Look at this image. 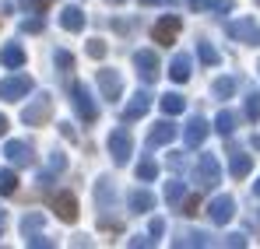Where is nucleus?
<instances>
[{
    "mask_svg": "<svg viewBox=\"0 0 260 249\" xmlns=\"http://www.w3.org/2000/svg\"><path fill=\"white\" fill-rule=\"evenodd\" d=\"M193 183L201 186V190H215L218 183H221V168L211 155H201V162H197V172H193Z\"/></svg>",
    "mask_w": 260,
    "mask_h": 249,
    "instance_id": "1",
    "label": "nucleus"
},
{
    "mask_svg": "<svg viewBox=\"0 0 260 249\" xmlns=\"http://www.w3.org/2000/svg\"><path fill=\"white\" fill-rule=\"evenodd\" d=\"M225 32L232 35V39L246 42V46H260V25L253 18H239V21H229L225 25Z\"/></svg>",
    "mask_w": 260,
    "mask_h": 249,
    "instance_id": "2",
    "label": "nucleus"
},
{
    "mask_svg": "<svg viewBox=\"0 0 260 249\" xmlns=\"http://www.w3.org/2000/svg\"><path fill=\"white\" fill-rule=\"evenodd\" d=\"M49 113H53V98H49V95H39V98H32V102L25 105L21 120L28 126H43L46 120H49Z\"/></svg>",
    "mask_w": 260,
    "mask_h": 249,
    "instance_id": "3",
    "label": "nucleus"
},
{
    "mask_svg": "<svg viewBox=\"0 0 260 249\" xmlns=\"http://www.w3.org/2000/svg\"><path fill=\"white\" fill-rule=\"evenodd\" d=\"M28 91H32V78L28 74H14V78L0 81V98H7V102H21Z\"/></svg>",
    "mask_w": 260,
    "mask_h": 249,
    "instance_id": "4",
    "label": "nucleus"
},
{
    "mask_svg": "<svg viewBox=\"0 0 260 249\" xmlns=\"http://www.w3.org/2000/svg\"><path fill=\"white\" fill-rule=\"evenodd\" d=\"M134 63H137V74L144 78V84H155V81H158L162 63H158V56H155L151 49H141V53L134 56Z\"/></svg>",
    "mask_w": 260,
    "mask_h": 249,
    "instance_id": "5",
    "label": "nucleus"
},
{
    "mask_svg": "<svg viewBox=\"0 0 260 249\" xmlns=\"http://www.w3.org/2000/svg\"><path fill=\"white\" fill-rule=\"evenodd\" d=\"M109 151H113V162H116V165H127L130 162L134 140H130L127 130H113V133H109Z\"/></svg>",
    "mask_w": 260,
    "mask_h": 249,
    "instance_id": "6",
    "label": "nucleus"
},
{
    "mask_svg": "<svg viewBox=\"0 0 260 249\" xmlns=\"http://www.w3.org/2000/svg\"><path fill=\"white\" fill-rule=\"evenodd\" d=\"M71 95H74V113L85 120V123H95V116H99V109H95V102H91V95H88L85 84H74L71 88Z\"/></svg>",
    "mask_w": 260,
    "mask_h": 249,
    "instance_id": "7",
    "label": "nucleus"
},
{
    "mask_svg": "<svg viewBox=\"0 0 260 249\" xmlns=\"http://www.w3.org/2000/svg\"><path fill=\"white\" fill-rule=\"evenodd\" d=\"M4 155L14 162L18 168H28V165H36V151L25 144V140H7V148H4Z\"/></svg>",
    "mask_w": 260,
    "mask_h": 249,
    "instance_id": "8",
    "label": "nucleus"
},
{
    "mask_svg": "<svg viewBox=\"0 0 260 249\" xmlns=\"http://www.w3.org/2000/svg\"><path fill=\"white\" fill-rule=\"evenodd\" d=\"M232 214H236V200H232V197H215V200L208 204V218H211L215 225L232 221Z\"/></svg>",
    "mask_w": 260,
    "mask_h": 249,
    "instance_id": "9",
    "label": "nucleus"
},
{
    "mask_svg": "<svg viewBox=\"0 0 260 249\" xmlns=\"http://www.w3.org/2000/svg\"><path fill=\"white\" fill-rule=\"evenodd\" d=\"M53 210H56L63 221H78V197H74V193H56V197H53Z\"/></svg>",
    "mask_w": 260,
    "mask_h": 249,
    "instance_id": "10",
    "label": "nucleus"
},
{
    "mask_svg": "<svg viewBox=\"0 0 260 249\" xmlns=\"http://www.w3.org/2000/svg\"><path fill=\"white\" fill-rule=\"evenodd\" d=\"M179 28H183V21H179V18H162V21L155 25V42H162V46H169V42H176V35H179Z\"/></svg>",
    "mask_w": 260,
    "mask_h": 249,
    "instance_id": "11",
    "label": "nucleus"
},
{
    "mask_svg": "<svg viewBox=\"0 0 260 249\" xmlns=\"http://www.w3.org/2000/svg\"><path fill=\"white\" fill-rule=\"evenodd\" d=\"M204 137H208V120H201V116H193L186 130H183V140H186V148H197V144H204Z\"/></svg>",
    "mask_w": 260,
    "mask_h": 249,
    "instance_id": "12",
    "label": "nucleus"
},
{
    "mask_svg": "<svg viewBox=\"0 0 260 249\" xmlns=\"http://www.w3.org/2000/svg\"><path fill=\"white\" fill-rule=\"evenodd\" d=\"M99 88H102V95L113 102V98H120L123 81H120V74H116V70H99Z\"/></svg>",
    "mask_w": 260,
    "mask_h": 249,
    "instance_id": "13",
    "label": "nucleus"
},
{
    "mask_svg": "<svg viewBox=\"0 0 260 249\" xmlns=\"http://www.w3.org/2000/svg\"><path fill=\"white\" fill-rule=\"evenodd\" d=\"M148 109H151V95H148V91H137V95L130 98V105L123 109V120H141Z\"/></svg>",
    "mask_w": 260,
    "mask_h": 249,
    "instance_id": "14",
    "label": "nucleus"
},
{
    "mask_svg": "<svg viewBox=\"0 0 260 249\" xmlns=\"http://www.w3.org/2000/svg\"><path fill=\"white\" fill-rule=\"evenodd\" d=\"M60 25H63L67 32H81V28H85V14H81V7L67 4V7L60 11Z\"/></svg>",
    "mask_w": 260,
    "mask_h": 249,
    "instance_id": "15",
    "label": "nucleus"
},
{
    "mask_svg": "<svg viewBox=\"0 0 260 249\" xmlns=\"http://www.w3.org/2000/svg\"><path fill=\"white\" fill-rule=\"evenodd\" d=\"M176 137V126L169 120H162V123H155V130L148 133V148H162V144H169Z\"/></svg>",
    "mask_w": 260,
    "mask_h": 249,
    "instance_id": "16",
    "label": "nucleus"
},
{
    "mask_svg": "<svg viewBox=\"0 0 260 249\" xmlns=\"http://www.w3.org/2000/svg\"><path fill=\"white\" fill-rule=\"evenodd\" d=\"M250 168H253V158H250V155H243V151H232V162H229V172H232L236 179L250 175Z\"/></svg>",
    "mask_w": 260,
    "mask_h": 249,
    "instance_id": "17",
    "label": "nucleus"
},
{
    "mask_svg": "<svg viewBox=\"0 0 260 249\" xmlns=\"http://www.w3.org/2000/svg\"><path fill=\"white\" fill-rule=\"evenodd\" d=\"M151 207H155V197L148 190H134L130 193V210L134 214H144V210H151Z\"/></svg>",
    "mask_w": 260,
    "mask_h": 249,
    "instance_id": "18",
    "label": "nucleus"
},
{
    "mask_svg": "<svg viewBox=\"0 0 260 249\" xmlns=\"http://www.w3.org/2000/svg\"><path fill=\"white\" fill-rule=\"evenodd\" d=\"M0 63L4 67H21L25 63V49L21 46H4L0 49Z\"/></svg>",
    "mask_w": 260,
    "mask_h": 249,
    "instance_id": "19",
    "label": "nucleus"
},
{
    "mask_svg": "<svg viewBox=\"0 0 260 249\" xmlns=\"http://www.w3.org/2000/svg\"><path fill=\"white\" fill-rule=\"evenodd\" d=\"M169 78H173V81H186V78H190V56H176L173 63H169Z\"/></svg>",
    "mask_w": 260,
    "mask_h": 249,
    "instance_id": "20",
    "label": "nucleus"
},
{
    "mask_svg": "<svg viewBox=\"0 0 260 249\" xmlns=\"http://www.w3.org/2000/svg\"><path fill=\"white\" fill-rule=\"evenodd\" d=\"M158 105H162V113H166V116H179L186 102H183V95H162V102H158Z\"/></svg>",
    "mask_w": 260,
    "mask_h": 249,
    "instance_id": "21",
    "label": "nucleus"
},
{
    "mask_svg": "<svg viewBox=\"0 0 260 249\" xmlns=\"http://www.w3.org/2000/svg\"><path fill=\"white\" fill-rule=\"evenodd\" d=\"M215 130L221 133V137H229V133L236 130V113H229V109H221V113H218V120H215Z\"/></svg>",
    "mask_w": 260,
    "mask_h": 249,
    "instance_id": "22",
    "label": "nucleus"
},
{
    "mask_svg": "<svg viewBox=\"0 0 260 249\" xmlns=\"http://www.w3.org/2000/svg\"><path fill=\"white\" fill-rule=\"evenodd\" d=\"M197 56H201V60H204L208 67H215L218 60H221V56H218V49L211 46V42H197Z\"/></svg>",
    "mask_w": 260,
    "mask_h": 249,
    "instance_id": "23",
    "label": "nucleus"
},
{
    "mask_svg": "<svg viewBox=\"0 0 260 249\" xmlns=\"http://www.w3.org/2000/svg\"><path fill=\"white\" fill-rule=\"evenodd\" d=\"M176 246H208V235L204 232H183L176 239Z\"/></svg>",
    "mask_w": 260,
    "mask_h": 249,
    "instance_id": "24",
    "label": "nucleus"
},
{
    "mask_svg": "<svg viewBox=\"0 0 260 249\" xmlns=\"http://www.w3.org/2000/svg\"><path fill=\"white\" fill-rule=\"evenodd\" d=\"M158 175V165L151 162V158H141V165H137V179H144V183H151Z\"/></svg>",
    "mask_w": 260,
    "mask_h": 249,
    "instance_id": "25",
    "label": "nucleus"
},
{
    "mask_svg": "<svg viewBox=\"0 0 260 249\" xmlns=\"http://www.w3.org/2000/svg\"><path fill=\"white\" fill-rule=\"evenodd\" d=\"M211 91H215L218 98H229V95L236 91V81H232V78H218V81L211 84Z\"/></svg>",
    "mask_w": 260,
    "mask_h": 249,
    "instance_id": "26",
    "label": "nucleus"
},
{
    "mask_svg": "<svg viewBox=\"0 0 260 249\" xmlns=\"http://www.w3.org/2000/svg\"><path fill=\"white\" fill-rule=\"evenodd\" d=\"M14 190H18V175L11 168H4L0 172V193H14Z\"/></svg>",
    "mask_w": 260,
    "mask_h": 249,
    "instance_id": "27",
    "label": "nucleus"
},
{
    "mask_svg": "<svg viewBox=\"0 0 260 249\" xmlns=\"http://www.w3.org/2000/svg\"><path fill=\"white\" fill-rule=\"evenodd\" d=\"M246 116L250 120H260V91H250L246 95Z\"/></svg>",
    "mask_w": 260,
    "mask_h": 249,
    "instance_id": "28",
    "label": "nucleus"
},
{
    "mask_svg": "<svg viewBox=\"0 0 260 249\" xmlns=\"http://www.w3.org/2000/svg\"><path fill=\"white\" fill-rule=\"evenodd\" d=\"M166 200H169V204H179V200H183V183H169V186H166Z\"/></svg>",
    "mask_w": 260,
    "mask_h": 249,
    "instance_id": "29",
    "label": "nucleus"
},
{
    "mask_svg": "<svg viewBox=\"0 0 260 249\" xmlns=\"http://www.w3.org/2000/svg\"><path fill=\"white\" fill-rule=\"evenodd\" d=\"M21 228H25V235H28V232H39V228H43V214H28V218L21 221Z\"/></svg>",
    "mask_w": 260,
    "mask_h": 249,
    "instance_id": "30",
    "label": "nucleus"
},
{
    "mask_svg": "<svg viewBox=\"0 0 260 249\" xmlns=\"http://www.w3.org/2000/svg\"><path fill=\"white\" fill-rule=\"evenodd\" d=\"M88 56L102 60V56H106V42H102V39H91V42H88Z\"/></svg>",
    "mask_w": 260,
    "mask_h": 249,
    "instance_id": "31",
    "label": "nucleus"
},
{
    "mask_svg": "<svg viewBox=\"0 0 260 249\" xmlns=\"http://www.w3.org/2000/svg\"><path fill=\"white\" fill-rule=\"evenodd\" d=\"M197 210H201V197H190V200L183 204V214H186V218H193Z\"/></svg>",
    "mask_w": 260,
    "mask_h": 249,
    "instance_id": "32",
    "label": "nucleus"
},
{
    "mask_svg": "<svg viewBox=\"0 0 260 249\" xmlns=\"http://www.w3.org/2000/svg\"><path fill=\"white\" fill-rule=\"evenodd\" d=\"M56 63H60L63 70H71V67H74V56H71L67 49H60V53H56Z\"/></svg>",
    "mask_w": 260,
    "mask_h": 249,
    "instance_id": "33",
    "label": "nucleus"
},
{
    "mask_svg": "<svg viewBox=\"0 0 260 249\" xmlns=\"http://www.w3.org/2000/svg\"><path fill=\"white\" fill-rule=\"evenodd\" d=\"M49 168H53V172H63V168H67V158H63V155L56 151V155L49 158Z\"/></svg>",
    "mask_w": 260,
    "mask_h": 249,
    "instance_id": "34",
    "label": "nucleus"
},
{
    "mask_svg": "<svg viewBox=\"0 0 260 249\" xmlns=\"http://www.w3.org/2000/svg\"><path fill=\"white\" fill-rule=\"evenodd\" d=\"M53 0H28V11H46Z\"/></svg>",
    "mask_w": 260,
    "mask_h": 249,
    "instance_id": "35",
    "label": "nucleus"
},
{
    "mask_svg": "<svg viewBox=\"0 0 260 249\" xmlns=\"http://www.w3.org/2000/svg\"><path fill=\"white\" fill-rule=\"evenodd\" d=\"M162 232H166V221L155 218V221H151V235H162Z\"/></svg>",
    "mask_w": 260,
    "mask_h": 249,
    "instance_id": "36",
    "label": "nucleus"
},
{
    "mask_svg": "<svg viewBox=\"0 0 260 249\" xmlns=\"http://www.w3.org/2000/svg\"><path fill=\"white\" fill-rule=\"evenodd\" d=\"M186 4H190V7H193V11H204V7H211V4H215V0H186Z\"/></svg>",
    "mask_w": 260,
    "mask_h": 249,
    "instance_id": "37",
    "label": "nucleus"
},
{
    "mask_svg": "<svg viewBox=\"0 0 260 249\" xmlns=\"http://www.w3.org/2000/svg\"><path fill=\"white\" fill-rule=\"evenodd\" d=\"M28 246H53V242H49L46 235H36V239H28Z\"/></svg>",
    "mask_w": 260,
    "mask_h": 249,
    "instance_id": "38",
    "label": "nucleus"
},
{
    "mask_svg": "<svg viewBox=\"0 0 260 249\" xmlns=\"http://www.w3.org/2000/svg\"><path fill=\"white\" fill-rule=\"evenodd\" d=\"M25 28H28V32H43V21H39V18H36V21H25Z\"/></svg>",
    "mask_w": 260,
    "mask_h": 249,
    "instance_id": "39",
    "label": "nucleus"
},
{
    "mask_svg": "<svg viewBox=\"0 0 260 249\" xmlns=\"http://www.w3.org/2000/svg\"><path fill=\"white\" fill-rule=\"evenodd\" d=\"M225 242H229V246H246V239H243V235H229Z\"/></svg>",
    "mask_w": 260,
    "mask_h": 249,
    "instance_id": "40",
    "label": "nucleus"
},
{
    "mask_svg": "<svg viewBox=\"0 0 260 249\" xmlns=\"http://www.w3.org/2000/svg\"><path fill=\"white\" fill-rule=\"evenodd\" d=\"M4 133H7V120L0 116V137H4Z\"/></svg>",
    "mask_w": 260,
    "mask_h": 249,
    "instance_id": "41",
    "label": "nucleus"
},
{
    "mask_svg": "<svg viewBox=\"0 0 260 249\" xmlns=\"http://www.w3.org/2000/svg\"><path fill=\"white\" fill-rule=\"evenodd\" d=\"M4 225H7V218H4V210H0V232H4Z\"/></svg>",
    "mask_w": 260,
    "mask_h": 249,
    "instance_id": "42",
    "label": "nucleus"
},
{
    "mask_svg": "<svg viewBox=\"0 0 260 249\" xmlns=\"http://www.w3.org/2000/svg\"><path fill=\"white\" fill-rule=\"evenodd\" d=\"M253 193H257V197H260V179H257V183H253Z\"/></svg>",
    "mask_w": 260,
    "mask_h": 249,
    "instance_id": "43",
    "label": "nucleus"
},
{
    "mask_svg": "<svg viewBox=\"0 0 260 249\" xmlns=\"http://www.w3.org/2000/svg\"><path fill=\"white\" fill-rule=\"evenodd\" d=\"M141 4H166V0H141Z\"/></svg>",
    "mask_w": 260,
    "mask_h": 249,
    "instance_id": "44",
    "label": "nucleus"
},
{
    "mask_svg": "<svg viewBox=\"0 0 260 249\" xmlns=\"http://www.w3.org/2000/svg\"><path fill=\"white\" fill-rule=\"evenodd\" d=\"M113 4H123V0H113Z\"/></svg>",
    "mask_w": 260,
    "mask_h": 249,
    "instance_id": "45",
    "label": "nucleus"
},
{
    "mask_svg": "<svg viewBox=\"0 0 260 249\" xmlns=\"http://www.w3.org/2000/svg\"><path fill=\"white\" fill-rule=\"evenodd\" d=\"M257 4H260V0H257Z\"/></svg>",
    "mask_w": 260,
    "mask_h": 249,
    "instance_id": "46",
    "label": "nucleus"
}]
</instances>
